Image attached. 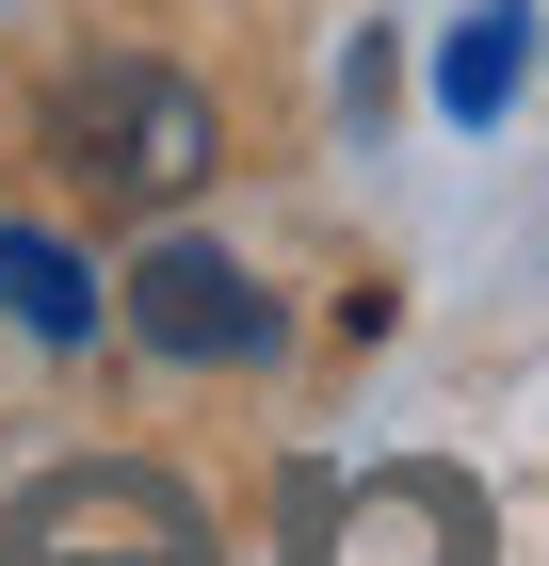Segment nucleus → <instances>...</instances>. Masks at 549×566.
<instances>
[{
    "instance_id": "obj_1",
    "label": "nucleus",
    "mask_w": 549,
    "mask_h": 566,
    "mask_svg": "<svg viewBox=\"0 0 549 566\" xmlns=\"http://www.w3.org/2000/svg\"><path fill=\"white\" fill-rule=\"evenodd\" d=\"M65 146H82V178H114V195H178V178L211 163V114H194V82H162V65H82V82H65Z\"/></svg>"
},
{
    "instance_id": "obj_2",
    "label": "nucleus",
    "mask_w": 549,
    "mask_h": 566,
    "mask_svg": "<svg viewBox=\"0 0 549 566\" xmlns=\"http://www.w3.org/2000/svg\"><path fill=\"white\" fill-rule=\"evenodd\" d=\"M129 324L162 356H275V307H258L243 260H211V243H146V275H129Z\"/></svg>"
},
{
    "instance_id": "obj_3",
    "label": "nucleus",
    "mask_w": 549,
    "mask_h": 566,
    "mask_svg": "<svg viewBox=\"0 0 549 566\" xmlns=\"http://www.w3.org/2000/svg\"><path fill=\"white\" fill-rule=\"evenodd\" d=\"M517 65H534V17H517V0H485V17H453V49H436V97L485 130V114L517 97Z\"/></svg>"
},
{
    "instance_id": "obj_4",
    "label": "nucleus",
    "mask_w": 549,
    "mask_h": 566,
    "mask_svg": "<svg viewBox=\"0 0 549 566\" xmlns=\"http://www.w3.org/2000/svg\"><path fill=\"white\" fill-rule=\"evenodd\" d=\"M0 307H17L33 340H82V324H97V292H82V260H65L49 227H0Z\"/></svg>"
}]
</instances>
